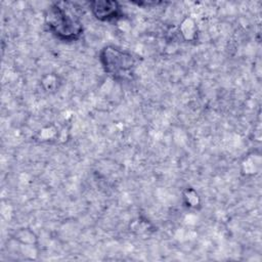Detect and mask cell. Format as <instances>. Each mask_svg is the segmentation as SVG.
I'll list each match as a JSON object with an SVG mask.
<instances>
[{"mask_svg":"<svg viewBox=\"0 0 262 262\" xmlns=\"http://www.w3.org/2000/svg\"><path fill=\"white\" fill-rule=\"evenodd\" d=\"M194 200H198V195H196V193H194ZM191 201H192V199L189 196V200H188V204H190L191 205Z\"/></svg>","mask_w":262,"mask_h":262,"instance_id":"cell-4","label":"cell"},{"mask_svg":"<svg viewBox=\"0 0 262 262\" xmlns=\"http://www.w3.org/2000/svg\"><path fill=\"white\" fill-rule=\"evenodd\" d=\"M100 61L104 71L119 81L132 80L135 59L133 55L116 46H106L100 52Z\"/></svg>","mask_w":262,"mask_h":262,"instance_id":"cell-2","label":"cell"},{"mask_svg":"<svg viewBox=\"0 0 262 262\" xmlns=\"http://www.w3.org/2000/svg\"><path fill=\"white\" fill-rule=\"evenodd\" d=\"M90 7L94 16L99 20H113L122 15L121 6L117 1H92Z\"/></svg>","mask_w":262,"mask_h":262,"instance_id":"cell-3","label":"cell"},{"mask_svg":"<svg viewBox=\"0 0 262 262\" xmlns=\"http://www.w3.org/2000/svg\"><path fill=\"white\" fill-rule=\"evenodd\" d=\"M69 3L52 4L45 14V23L49 31L60 40L74 41L83 32L82 23L69 10Z\"/></svg>","mask_w":262,"mask_h":262,"instance_id":"cell-1","label":"cell"}]
</instances>
